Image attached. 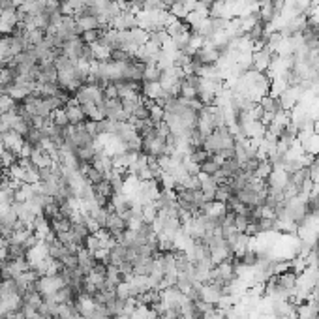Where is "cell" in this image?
Returning <instances> with one entry per match:
<instances>
[{
    "mask_svg": "<svg viewBox=\"0 0 319 319\" xmlns=\"http://www.w3.org/2000/svg\"><path fill=\"white\" fill-rule=\"evenodd\" d=\"M287 182H289V173H285L283 169H272V173L265 179L267 188H274V190H283Z\"/></svg>",
    "mask_w": 319,
    "mask_h": 319,
    "instance_id": "obj_1",
    "label": "cell"
},
{
    "mask_svg": "<svg viewBox=\"0 0 319 319\" xmlns=\"http://www.w3.org/2000/svg\"><path fill=\"white\" fill-rule=\"evenodd\" d=\"M66 115H68V120L72 126H77V124H83L86 120L85 113L81 109V105H66L64 107Z\"/></svg>",
    "mask_w": 319,
    "mask_h": 319,
    "instance_id": "obj_2",
    "label": "cell"
},
{
    "mask_svg": "<svg viewBox=\"0 0 319 319\" xmlns=\"http://www.w3.org/2000/svg\"><path fill=\"white\" fill-rule=\"evenodd\" d=\"M12 297H19L15 278H10V280H0V299H12Z\"/></svg>",
    "mask_w": 319,
    "mask_h": 319,
    "instance_id": "obj_3",
    "label": "cell"
},
{
    "mask_svg": "<svg viewBox=\"0 0 319 319\" xmlns=\"http://www.w3.org/2000/svg\"><path fill=\"white\" fill-rule=\"evenodd\" d=\"M240 169V161L237 158H229V160H223V163H221L220 167V175L221 177H225V179H233L235 173Z\"/></svg>",
    "mask_w": 319,
    "mask_h": 319,
    "instance_id": "obj_4",
    "label": "cell"
},
{
    "mask_svg": "<svg viewBox=\"0 0 319 319\" xmlns=\"http://www.w3.org/2000/svg\"><path fill=\"white\" fill-rule=\"evenodd\" d=\"M161 94H163V88H161L160 83H147V81H143V90H141V96L143 98L156 100Z\"/></svg>",
    "mask_w": 319,
    "mask_h": 319,
    "instance_id": "obj_5",
    "label": "cell"
},
{
    "mask_svg": "<svg viewBox=\"0 0 319 319\" xmlns=\"http://www.w3.org/2000/svg\"><path fill=\"white\" fill-rule=\"evenodd\" d=\"M66 252H68V248L62 246L60 242H59V239H57L55 242L47 244V254H49V258L53 259V261H60V259L66 256Z\"/></svg>",
    "mask_w": 319,
    "mask_h": 319,
    "instance_id": "obj_6",
    "label": "cell"
},
{
    "mask_svg": "<svg viewBox=\"0 0 319 319\" xmlns=\"http://www.w3.org/2000/svg\"><path fill=\"white\" fill-rule=\"evenodd\" d=\"M81 109L85 113L86 120H94V122H100V120H103L105 117L100 113V109L96 107V103H85V105H81Z\"/></svg>",
    "mask_w": 319,
    "mask_h": 319,
    "instance_id": "obj_7",
    "label": "cell"
},
{
    "mask_svg": "<svg viewBox=\"0 0 319 319\" xmlns=\"http://www.w3.org/2000/svg\"><path fill=\"white\" fill-rule=\"evenodd\" d=\"M160 79H161V70H160L156 64L145 66V77H143V81H147V83H160Z\"/></svg>",
    "mask_w": 319,
    "mask_h": 319,
    "instance_id": "obj_8",
    "label": "cell"
},
{
    "mask_svg": "<svg viewBox=\"0 0 319 319\" xmlns=\"http://www.w3.org/2000/svg\"><path fill=\"white\" fill-rule=\"evenodd\" d=\"M130 34H132V41H134V45L139 49V47H143L145 43L148 41V32L147 30H143V28H134V30H130Z\"/></svg>",
    "mask_w": 319,
    "mask_h": 319,
    "instance_id": "obj_9",
    "label": "cell"
},
{
    "mask_svg": "<svg viewBox=\"0 0 319 319\" xmlns=\"http://www.w3.org/2000/svg\"><path fill=\"white\" fill-rule=\"evenodd\" d=\"M134 120H148L150 119V107H147V103L145 101H141L134 111Z\"/></svg>",
    "mask_w": 319,
    "mask_h": 319,
    "instance_id": "obj_10",
    "label": "cell"
},
{
    "mask_svg": "<svg viewBox=\"0 0 319 319\" xmlns=\"http://www.w3.org/2000/svg\"><path fill=\"white\" fill-rule=\"evenodd\" d=\"M169 13H171L173 17H177V19H180V21H182V19H186V15H188L190 12L186 10L184 2H182V0H179L175 6H171V8H169Z\"/></svg>",
    "mask_w": 319,
    "mask_h": 319,
    "instance_id": "obj_11",
    "label": "cell"
},
{
    "mask_svg": "<svg viewBox=\"0 0 319 319\" xmlns=\"http://www.w3.org/2000/svg\"><path fill=\"white\" fill-rule=\"evenodd\" d=\"M270 173H272V165H270L267 160H261V163H259L258 171L254 173V177H256V179H261V180H265Z\"/></svg>",
    "mask_w": 319,
    "mask_h": 319,
    "instance_id": "obj_12",
    "label": "cell"
},
{
    "mask_svg": "<svg viewBox=\"0 0 319 319\" xmlns=\"http://www.w3.org/2000/svg\"><path fill=\"white\" fill-rule=\"evenodd\" d=\"M60 263L66 267V269H75V267H79V258H77V254H74V252H66V256L60 259Z\"/></svg>",
    "mask_w": 319,
    "mask_h": 319,
    "instance_id": "obj_13",
    "label": "cell"
},
{
    "mask_svg": "<svg viewBox=\"0 0 319 319\" xmlns=\"http://www.w3.org/2000/svg\"><path fill=\"white\" fill-rule=\"evenodd\" d=\"M51 119H53V124H57V126H70V120H68V115H66V111H64V109H57V111H53V115H51Z\"/></svg>",
    "mask_w": 319,
    "mask_h": 319,
    "instance_id": "obj_14",
    "label": "cell"
},
{
    "mask_svg": "<svg viewBox=\"0 0 319 319\" xmlns=\"http://www.w3.org/2000/svg\"><path fill=\"white\" fill-rule=\"evenodd\" d=\"M209 156H210V154L205 150V148H197V150H194V152H190V154H188V158L192 160L194 163H197V165H201V163L209 158Z\"/></svg>",
    "mask_w": 319,
    "mask_h": 319,
    "instance_id": "obj_15",
    "label": "cell"
},
{
    "mask_svg": "<svg viewBox=\"0 0 319 319\" xmlns=\"http://www.w3.org/2000/svg\"><path fill=\"white\" fill-rule=\"evenodd\" d=\"M85 248L90 252V254H96L98 250H101L103 248V244L100 242V239L96 237V235H88V239H86V244Z\"/></svg>",
    "mask_w": 319,
    "mask_h": 319,
    "instance_id": "obj_16",
    "label": "cell"
},
{
    "mask_svg": "<svg viewBox=\"0 0 319 319\" xmlns=\"http://www.w3.org/2000/svg\"><path fill=\"white\" fill-rule=\"evenodd\" d=\"M163 119H165V111H163V107H160V105L154 103V105L150 107V120L156 126V124H160Z\"/></svg>",
    "mask_w": 319,
    "mask_h": 319,
    "instance_id": "obj_17",
    "label": "cell"
},
{
    "mask_svg": "<svg viewBox=\"0 0 319 319\" xmlns=\"http://www.w3.org/2000/svg\"><path fill=\"white\" fill-rule=\"evenodd\" d=\"M148 314H150V308L143 306V304H137L134 308V312L130 314V319H148Z\"/></svg>",
    "mask_w": 319,
    "mask_h": 319,
    "instance_id": "obj_18",
    "label": "cell"
},
{
    "mask_svg": "<svg viewBox=\"0 0 319 319\" xmlns=\"http://www.w3.org/2000/svg\"><path fill=\"white\" fill-rule=\"evenodd\" d=\"M43 38H45V32L40 30V28H34V30L28 32V43L30 45H40L43 41Z\"/></svg>",
    "mask_w": 319,
    "mask_h": 319,
    "instance_id": "obj_19",
    "label": "cell"
},
{
    "mask_svg": "<svg viewBox=\"0 0 319 319\" xmlns=\"http://www.w3.org/2000/svg\"><path fill=\"white\" fill-rule=\"evenodd\" d=\"M248 223H250V218H248V216H244V214H235V229H237L239 233H244Z\"/></svg>",
    "mask_w": 319,
    "mask_h": 319,
    "instance_id": "obj_20",
    "label": "cell"
},
{
    "mask_svg": "<svg viewBox=\"0 0 319 319\" xmlns=\"http://www.w3.org/2000/svg\"><path fill=\"white\" fill-rule=\"evenodd\" d=\"M130 291H132V283L130 282H120L117 285V295L120 299H130Z\"/></svg>",
    "mask_w": 319,
    "mask_h": 319,
    "instance_id": "obj_21",
    "label": "cell"
},
{
    "mask_svg": "<svg viewBox=\"0 0 319 319\" xmlns=\"http://www.w3.org/2000/svg\"><path fill=\"white\" fill-rule=\"evenodd\" d=\"M57 239H59V242H60L62 246H66V248L74 246V239H72V233H70V231H62V233H57Z\"/></svg>",
    "mask_w": 319,
    "mask_h": 319,
    "instance_id": "obj_22",
    "label": "cell"
},
{
    "mask_svg": "<svg viewBox=\"0 0 319 319\" xmlns=\"http://www.w3.org/2000/svg\"><path fill=\"white\" fill-rule=\"evenodd\" d=\"M13 107V98L12 96H8V94H4V96H0V109L4 111H10Z\"/></svg>",
    "mask_w": 319,
    "mask_h": 319,
    "instance_id": "obj_23",
    "label": "cell"
},
{
    "mask_svg": "<svg viewBox=\"0 0 319 319\" xmlns=\"http://www.w3.org/2000/svg\"><path fill=\"white\" fill-rule=\"evenodd\" d=\"M196 2H199V4H205L207 8H210V6H212V4L216 2V0H196Z\"/></svg>",
    "mask_w": 319,
    "mask_h": 319,
    "instance_id": "obj_24",
    "label": "cell"
},
{
    "mask_svg": "<svg viewBox=\"0 0 319 319\" xmlns=\"http://www.w3.org/2000/svg\"><path fill=\"white\" fill-rule=\"evenodd\" d=\"M2 182H4V173H2V169H0V188H2Z\"/></svg>",
    "mask_w": 319,
    "mask_h": 319,
    "instance_id": "obj_25",
    "label": "cell"
},
{
    "mask_svg": "<svg viewBox=\"0 0 319 319\" xmlns=\"http://www.w3.org/2000/svg\"><path fill=\"white\" fill-rule=\"evenodd\" d=\"M0 244H4V237H2V233H0Z\"/></svg>",
    "mask_w": 319,
    "mask_h": 319,
    "instance_id": "obj_26",
    "label": "cell"
}]
</instances>
